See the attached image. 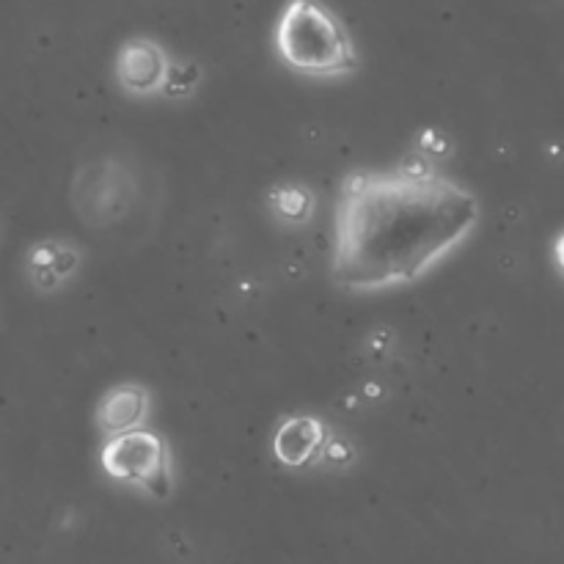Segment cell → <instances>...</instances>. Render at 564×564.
<instances>
[{
	"label": "cell",
	"mask_w": 564,
	"mask_h": 564,
	"mask_svg": "<svg viewBox=\"0 0 564 564\" xmlns=\"http://www.w3.org/2000/svg\"><path fill=\"white\" fill-rule=\"evenodd\" d=\"M102 471L110 479L135 485L147 494L169 496L171 490V452L165 438L147 427L127 430V433L108 435L99 452Z\"/></svg>",
	"instance_id": "3"
},
{
	"label": "cell",
	"mask_w": 564,
	"mask_h": 564,
	"mask_svg": "<svg viewBox=\"0 0 564 564\" xmlns=\"http://www.w3.org/2000/svg\"><path fill=\"white\" fill-rule=\"evenodd\" d=\"M152 408V394L141 383H119L102 394L97 405V427L108 435L127 433V430L143 427Z\"/></svg>",
	"instance_id": "6"
},
{
	"label": "cell",
	"mask_w": 564,
	"mask_h": 564,
	"mask_svg": "<svg viewBox=\"0 0 564 564\" xmlns=\"http://www.w3.org/2000/svg\"><path fill=\"white\" fill-rule=\"evenodd\" d=\"M198 86H202V66L191 58H171L160 97L182 102V99H191Z\"/></svg>",
	"instance_id": "9"
},
{
	"label": "cell",
	"mask_w": 564,
	"mask_h": 564,
	"mask_svg": "<svg viewBox=\"0 0 564 564\" xmlns=\"http://www.w3.org/2000/svg\"><path fill=\"white\" fill-rule=\"evenodd\" d=\"M319 457H323V460H328V463H347L352 457V449H350V444H347V441H341V438H334V435H328V441H325V446H323V452H319Z\"/></svg>",
	"instance_id": "11"
},
{
	"label": "cell",
	"mask_w": 564,
	"mask_h": 564,
	"mask_svg": "<svg viewBox=\"0 0 564 564\" xmlns=\"http://www.w3.org/2000/svg\"><path fill=\"white\" fill-rule=\"evenodd\" d=\"M479 220L477 193L435 171L422 152L389 171H350L334 209L330 279L345 292L416 284L471 237Z\"/></svg>",
	"instance_id": "1"
},
{
	"label": "cell",
	"mask_w": 564,
	"mask_h": 564,
	"mask_svg": "<svg viewBox=\"0 0 564 564\" xmlns=\"http://www.w3.org/2000/svg\"><path fill=\"white\" fill-rule=\"evenodd\" d=\"M273 47L286 69L312 80H339L361 66L350 31L323 0H286L275 20Z\"/></svg>",
	"instance_id": "2"
},
{
	"label": "cell",
	"mask_w": 564,
	"mask_h": 564,
	"mask_svg": "<svg viewBox=\"0 0 564 564\" xmlns=\"http://www.w3.org/2000/svg\"><path fill=\"white\" fill-rule=\"evenodd\" d=\"M169 50L149 36H132L116 53V83L130 97H160L165 72H169Z\"/></svg>",
	"instance_id": "4"
},
{
	"label": "cell",
	"mask_w": 564,
	"mask_h": 564,
	"mask_svg": "<svg viewBox=\"0 0 564 564\" xmlns=\"http://www.w3.org/2000/svg\"><path fill=\"white\" fill-rule=\"evenodd\" d=\"M328 441V427L317 416H286L273 435V455L281 466L303 468L314 463Z\"/></svg>",
	"instance_id": "5"
},
{
	"label": "cell",
	"mask_w": 564,
	"mask_h": 564,
	"mask_svg": "<svg viewBox=\"0 0 564 564\" xmlns=\"http://www.w3.org/2000/svg\"><path fill=\"white\" fill-rule=\"evenodd\" d=\"M80 264H83V253L75 251L69 242L44 240L31 248L25 268L36 290L53 292L55 286L69 281L72 275L80 270Z\"/></svg>",
	"instance_id": "7"
},
{
	"label": "cell",
	"mask_w": 564,
	"mask_h": 564,
	"mask_svg": "<svg viewBox=\"0 0 564 564\" xmlns=\"http://www.w3.org/2000/svg\"><path fill=\"white\" fill-rule=\"evenodd\" d=\"M270 213L275 215V220L284 226H303L312 220L314 215V193L306 185H279L270 191L268 196Z\"/></svg>",
	"instance_id": "8"
},
{
	"label": "cell",
	"mask_w": 564,
	"mask_h": 564,
	"mask_svg": "<svg viewBox=\"0 0 564 564\" xmlns=\"http://www.w3.org/2000/svg\"><path fill=\"white\" fill-rule=\"evenodd\" d=\"M416 152H422L427 160H441V158H449L452 154V143L449 138L441 135L438 130H424L422 138H419V149Z\"/></svg>",
	"instance_id": "10"
}]
</instances>
